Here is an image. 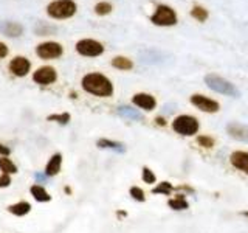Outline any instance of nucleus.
<instances>
[{
    "label": "nucleus",
    "instance_id": "obj_1",
    "mask_svg": "<svg viewBox=\"0 0 248 233\" xmlns=\"http://www.w3.org/2000/svg\"><path fill=\"white\" fill-rule=\"evenodd\" d=\"M82 89L96 97H110L113 93V84L107 76L101 73H89L82 78Z\"/></svg>",
    "mask_w": 248,
    "mask_h": 233
},
{
    "label": "nucleus",
    "instance_id": "obj_2",
    "mask_svg": "<svg viewBox=\"0 0 248 233\" xmlns=\"http://www.w3.org/2000/svg\"><path fill=\"white\" fill-rule=\"evenodd\" d=\"M172 129L182 137H194L200 129V123L192 115H178L172 121Z\"/></svg>",
    "mask_w": 248,
    "mask_h": 233
},
{
    "label": "nucleus",
    "instance_id": "obj_3",
    "mask_svg": "<svg viewBox=\"0 0 248 233\" xmlns=\"http://www.w3.org/2000/svg\"><path fill=\"white\" fill-rule=\"evenodd\" d=\"M205 84L208 85L209 89L214 92H219L222 95L227 97H239V90L236 89L234 84H231L230 81H227L225 78L219 76V75H206L205 76Z\"/></svg>",
    "mask_w": 248,
    "mask_h": 233
},
{
    "label": "nucleus",
    "instance_id": "obj_4",
    "mask_svg": "<svg viewBox=\"0 0 248 233\" xmlns=\"http://www.w3.org/2000/svg\"><path fill=\"white\" fill-rule=\"evenodd\" d=\"M46 13L53 19H68L76 13V3L73 0H54L46 6Z\"/></svg>",
    "mask_w": 248,
    "mask_h": 233
},
{
    "label": "nucleus",
    "instance_id": "obj_5",
    "mask_svg": "<svg viewBox=\"0 0 248 233\" xmlns=\"http://www.w3.org/2000/svg\"><path fill=\"white\" fill-rule=\"evenodd\" d=\"M151 20L158 27H172L177 23V14L170 6L160 5L155 14L151 17Z\"/></svg>",
    "mask_w": 248,
    "mask_h": 233
},
{
    "label": "nucleus",
    "instance_id": "obj_6",
    "mask_svg": "<svg viewBox=\"0 0 248 233\" xmlns=\"http://www.w3.org/2000/svg\"><path fill=\"white\" fill-rule=\"evenodd\" d=\"M76 51L82 54V56L96 58L99 54L104 53V47L98 41H93V39H81V41L76 44Z\"/></svg>",
    "mask_w": 248,
    "mask_h": 233
},
{
    "label": "nucleus",
    "instance_id": "obj_7",
    "mask_svg": "<svg viewBox=\"0 0 248 233\" xmlns=\"http://www.w3.org/2000/svg\"><path fill=\"white\" fill-rule=\"evenodd\" d=\"M191 104L196 106L199 111L206 112V114H216L220 111V104L217 101L208 98L205 95H200V93H196V95L191 97Z\"/></svg>",
    "mask_w": 248,
    "mask_h": 233
},
{
    "label": "nucleus",
    "instance_id": "obj_8",
    "mask_svg": "<svg viewBox=\"0 0 248 233\" xmlns=\"http://www.w3.org/2000/svg\"><path fill=\"white\" fill-rule=\"evenodd\" d=\"M62 47L58 42H44L41 45H37L36 53L39 58L42 59H56L62 54Z\"/></svg>",
    "mask_w": 248,
    "mask_h": 233
},
{
    "label": "nucleus",
    "instance_id": "obj_9",
    "mask_svg": "<svg viewBox=\"0 0 248 233\" xmlns=\"http://www.w3.org/2000/svg\"><path fill=\"white\" fill-rule=\"evenodd\" d=\"M132 103H134L138 109H143V111L149 112V111H154L155 107H157V101H155V98L152 95H149V93H135L134 97H132Z\"/></svg>",
    "mask_w": 248,
    "mask_h": 233
},
{
    "label": "nucleus",
    "instance_id": "obj_10",
    "mask_svg": "<svg viewBox=\"0 0 248 233\" xmlns=\"http://www.w3.org/2000/svg\"><path fill=\"white\" fill-rule=\"evenodd\" d=\"M56 70H54L53 67H41V68H37L34 75H33V80L34 83L37 84H42V85H48L51 83L56 81Z\"/></svg>",
    "mask_w": 248,
    "mask_h": 233
},
{
    "label": "nucleus",
    "instance_id": "obj_11",
    "mask_svg": "<svg viewBox=\"0 0 248 233\" xmlns=\"http://www.w3.org/2000/svg\"><path fill=\"white\" fill-rule=\"evenodd\" d=\"M227 132L230 134V137H232L234 140L248 143V126L247 124H242L239 121H231L227 124Z\"/></svg>",
    "mask_w": 248,
    "mask_h": 233
},
{
    "label": "nucleus",
    "instance_id": "obj_12",
    "mask_svg": "<svg viewBox=\"0 0 248 233\" xmlns=\"http://www.w3.org/2000/svg\"><path fill=\"white\" fill-rule=\"evenodd\" d=\"M231 166L248 176V152L247 151H234L230 155Z\"/></svg>",
    "mask_w": 248,
    "mask_h": 233
},
{
    "label": "nucleus",
    "instance_id": "obj_13",
    "mask_svg": "<svg viewBox=\"0 0 248 233\" xmlns=\"http://www.w3.org/2000/svg\"><path fill=\"white\" fill-rule=\"evenodd\" d=\"M30 68H31V62L27 58H23V56L14 58L10 62V70H11V73H14L16 76H25V75H28Z\"/></svg>",
    "mask_w": 248,
    "mask_h": 233
},
{
    "label": "nucleus",
    "instance_id": "obj_14",
    "mask_svg": "<svg viewBox=\"0 0 248 233\" xmlns=\"http://www.w3.org/2000/svg\"><path fill=\"white\" fill-rule=\"evenodd\" d=\"M61 165H62V155L61 154L51 155V159L48 160V163H46V166H45V176L46 177L56 176L61 171Z\"/></svg>",
    "mask_w": 248,
    "mask_h": 233
},
{
    "label": "nucleus",
    "instance_id": "obj_15",
    "mask_svg": "<svg viewBox=\"0 0 248 233\" xmlns=\"http://www.w3.org/2000/svg\"><path fill=\"white\" fill-rule=\"evenodd\" d=\"M168 205L172 208V210H178V212H183V210L189 208V204H188V200H186L185 194H177L175 198L169 199L168 200Z\"/></svg>",
    "mask_w": 248,
    "mask_h": 233
},
{
    "label": "nucleus",
    "instance_id": "obj_16",
    "mask_svg": "<svg viewBox=\"0 0 248 233\" xmlns=\"http://www.w3.org/2000/svg\"><path fill=\"white\" fill-rule=\"evenodd\" d=\"M98 148H103V150H113V151H120L124 152V145L120 142H113V140H108V138H99L96 142Z\"/></svg>",
    "mask_w": 248,
    "mask_h": 233
},
{
    "label": "nucleus",
    "instance_id": "obj_17",
    "mask_svg": "<svg viewBox=\"0 0 248 233\" xmlns=\"http://www.w3.org/2000/svg\"><path fill=\"white\" fill-rule=\"evenodd\" d=\"M31 194H33V198L37 200V202H48V200H51V196L48 193H46V190L44 188V186H41V185H33L31 186Z\"/></svg>",
    "mask_w": 248,
    "mask_h": 233
},
{
    "label": "nucleus",
    "instance_id": "obj_18",
    "mask_svg": "<svg viewBox=\"0 0 248 233\" xmlns=\"http://www.w3.org/2000/svg\"><path fill=\"white\" fill-rule=\"evenodd\" d=\"M31 210V205L28 204V202H17V204H14L10 207V213L16 215V216H25L27 213H30Z\"/></svg>",
    "mask_w": 248,
    "mask_h": 233
},
{
    "label": "nucleus",
    "instance_id": "obj_19",
    "mask_svg": "<svg viewBox=\"0 0 248 233\" xmlns=\"http://www.w3.org/2000/svg\"><path fill=\"white\" fill-rule=\"evenodd\" d=\"M112 66L118 70H130L134 67V62H132L129 58H124V56H116L112 59Z\"/></svg>",
    "mask_w": 248,
    "mask_h": 233
},
{
    "label": "nucleus",
    "instance_id": "obj_20",
    "mask_svg": "<svg viewBox=\"0 0 248 233\" xmlns=\"http://www.w3.org/2000/svg\"><path fill=\"white\" fill-rule=\"evenodd\" d=\"M174 190H175L174 185L170 182H161V183H157V186L152 190V193L154 194H163V196H169Z\"/></svg>",
    "mask_w": 248,
    "mask_h": 233
},
{
    "label": "nucleus",
    "instance_id": "obj_21",
    "mask_svg": "<svg viewBox=\"0 0 248 233\" xmlns=\"http://www.w3.org/2000/svg\"><path fill=\"white\" fill-rule=\"evenodd\" d=\"M0 169H2L5 174L17 173V166H16L14 163L10 159H6V157H0Z\"/></svg>",
    "mask_w": 248,
    "mask_h": 233
},
{
    "label": "nucleus",
    "instance_id": "obj_22",
    "mask_svg": "<svg viewBox=\"0 0 248 233\" xmlns=\"http://www.w3.org/2000/svg\"><path fill=\"white\" fill-rule=\"evenodd\" d=\"M141 179H143V182L147 183V185H152V183L157 182V176H155V174H154V171L149 169L147 166H144V168L141 169Z\"/></svg>",
    "mask_w": 248,
    "mask_h": 233
},
{
    "label": "nucleus",
    "instance_id": "obj_23",
    "mask_svg": "<svg viewBox=\"0 0 248 233\" xmlns=\"http://www.w3.org/2000/svg\"><path fill=\"white\" fill-rule=\"evenodd\" d=\"M191 16L194 19H197L199 22H205L208 19V11L205 8H200V6H194L192 11H191Z\"/></svg>",
    "mask_w": 248,
    "mask_h": 233
},
{
    "label": "nucleus",
    "instance_id": "obj_24",
    "mask_svg": "<svg viewBox=\"0 0 248 233\" xmlns=\"http://www.w3.org/2000/svg\"><path fill=\"white\" fill-rule=\"evenodd\" d=\"M3 31L6 36H19L22 33V27L17 25V23H6V25L3 27Z\"/></svg>",
    "mask_w": 248,
    "mask_h": 233
},
{
    "label": "nucleus",
    "instance_id": "obj_25",
    "mask_svg": "<svg viewBox=\"0 0 248 233\" xmlns=\"http://www.w3.org/2000/svg\"><path fill=\"white\" fill-rule=\"evenodd\" d=\"M118 112L123 115V116H127V118H132V120H140L141 118V115H140L135 109H130V107H120Z\"/></svg>",
    "mask_w": 248,
    "mask_h": 233
},
{
    "label": "nucleus",
    "instance_id": "obj_26",
    "mask_svg": "<svg viewBox=\"0 0 248 233\" xmlns=\"http://www.w3.org/2000/svg\"><path fill=\"white\" fill-rule=\"evenodd\" d=\"M197 143H199L202 148H205V150H211L216 142H214V138H213V137H209V135H199V137H197Z\"/></svg>",
    "mask_w": 248,
    "mask_h": 233
},
{
    "label": "nucleus",
    "instance_id": "obj_27",
    "mask_svg": "<svg viewBox=\"0 0 248 233\" xmlns=\"http://www.w3.org/2000/svg\"><path fill=\"white\" fill-rule=\"evenodd\" d=\"M129 194L132 196V199L137 200V202H144L146 200L144 191L140 188V186H132V188L129 190Z\"/></svg>",
    "mask_w": 248,
    "mask_h": 233
},
{
    "label": "nucleus",
    "instance_id": "obj_28",
    "mask_svg": "<svg viewBox=\"0 0 248 233\" xmlns=\"http://www.w3.org/2000/svg\"><path fill=\"white\" fill-rule=\"evenodd\" d=\"M48 121H58L61 124H67L70 121V114L64 112V114H54V115H48L46 116Z\"/></svg>",
    "mask_w": 248,
    "mask_h": 233
},
{
    "label": "nucleus",
    "instance_id": "obj_29",
    "mask_svg": "<svg viewBox=\"0 0 248 233\" xmlns=\"http://www.w3.org/2000/svg\"><path fill=\"white\" fill-rule=\"evenodd\" d=\"M110 11H112V5L107 3V2H99L95 6V13L98 16H106V14H108Z\"/></svg>",
    "mask_w": 248,
    "mask_h": 233
},
{
    "label": "nucleus",
    "instance_id": "obj_30",
    "mask_svg": "<svg viewBox=\"0 0 248 233\" xmlns=\"http://www.w3.org/2000/svg\"><path fill=\"white\" fill-rule=\"evenodd\" d=\"M11 183V179L8 174H3V176H0V188H5V186H8Z\"/></svg>",
    "mask_w": 248,
    "mask_h": 233
},
{
    "label": "nucleus",
    "instance_id": "obj_31",
    "mask_svg": "<svg viewBox=\"0 0 248 233\" xmlns=\"http://www.w3.org/2000/svg\"><path fill=\"white\" fill-rule=\"evenodd\" d=\"M10 152H11L10 148L0 143V155H3V157H6V155H10Z\"/></svg>",
    "mask_w": 248,
    "mask_h": 233
},
{
    "label": "nucleus",
    "instance_id": "obj_32",
    "mask_svg": "<svg viewBox=\"0 0 248 233\" xmlns=\"http://www.w3.org/2000/svg\"><path fill=\"white\" fill-rule=\"evenodd\" d=\"M6 54H8V47L3 42H0V59L5 58Z\"/></svg>",
    "mask_w": 248,
    "mask_h": 233
},
{
    "label": "nucleus",
    "instance_id": "obj_33",
    "mask_svg": "<svg viewBox=\"0 0 248 233\" xmlns=\"http://www.w3.org/2000/svg\"><path fill=\"white\" fill-rule=\"evenodd\" d=\"M155 121H157L158 126H166V120L163 118V116H157V120H155Z\"/></svg>",
    "mask_w": 248,
    "mask_h": 233
},
{
    "label": "nucleus",
    "instance_id": "obj_34",
    "mask_svg": "<svg viewBox=\"0 0 248 233\" xmlns=\"http://www.w3.org/2000/svg\"><path fill=\"white\" fill-rule=\"evenodd\" d=\"M242 215H244L245 217H248V212H242Z\"/></svg>",
    "mask_w": 248,
    "mask_h": 233
}]
</instances>
